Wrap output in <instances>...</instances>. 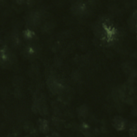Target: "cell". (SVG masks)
<instances>
[{"label": "cell", "instance_id": "1", "mask_svg": "<svg viewBox=\"0 0 137 137\" xmlns=\"http://www.w3.org/2000/svg\"><path fill=\"white\" fill-rule=\"evenodd\" d=\"M114 125L115 128L118 130H121L124 128L125 123L124 119L120 117H116L114 119Z\"/></svg>", "mask_w": 137, "mask_h": 137}, {"label": "cell", "instance_id": "2", "mask_svg": "<svg viewBox=\"0 0 137 137\" xmlns=\"http://www.w3.org/2000/svg\"><path fill=\"white\" fill-rule=\"evenodd\" d=\"M40 129L42 132L44 133L47 132L48 131V127L47 123L45 121L42 120L40 124Z\"/></svg>", "mask_w": 137, "mask_h": 137}, {"label": "cell", "instance_id": "3", "mask_svg": "<svg viewBox=\"0 0 137 137\" xmlns=\"http://www.w3.org/2000/svg\"><path fill=\"white\" fill-rule=\"evenodd\" d=\"M88 112V110L87 108L86 107V106H80L79 109V114L80 115V116H85L86 115H87Z\"/></svg>", "mask_w": 137, "mask_h": 137}]
</instances>
